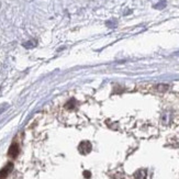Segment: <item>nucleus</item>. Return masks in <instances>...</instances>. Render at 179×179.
<instances>
[{
    "mask_svg": "<svg viewBox=\"0 0 179 179\" xmlns=\"http://www.w3.org/2000/svg\"><path fill=\"white\" fill-rule=\"evenodd\" d=\"M11 169H12V164L9 163V164H8L7 166L3 168V169L0 170V179H6V178H7L8 175H9V172H11Z\"/></svg>",
    "mask_w": 179,
    "mask_h": 179,
    "instance_id": "f03ea898",
    "label": "nucleus"
},
{
    "mask_svg": "<svg viewBox=\"0 0 179 179\" xmlns=\"http://www.w3.org/2000/svg\"><path fill=\"white\" fill-rule=\"evenodd\" d=\"M106 24H107V27L113 29V28L116 27V20H109V21L106 22Z\"/></svg>",
    "mask_w": 179,
    "mask_h": 179,
    "instance_id": "6e6552de",
    "label": "nucleus"
},
{
    "mask_svg": "<svg viewBox=\"0 0 179 179\" xmlns=\"http://www.w3.org/2000/svg\"><path fill=\"white\" fill-rule=\"evenodd\" d=\"M166 7V1L165 0H162V1H159L158 3H156V5H154V8L155 9H164V8Z\"/></svg>",
    "mask_w": 179,
    "mask_h": 179,
    "instance_id": "423d86ee",
    "label": "nucleus"
},
{
    "mask_svg": "<svg viewBox=\"0 0 179 179\" xmlns=\"http://www.w3.org/2000/svg\"><path fill=\"white\" fill-rule=\"evenodd\" d=\"M147 172L145 169H140L134 174V179H146Z\"/></svg>",
    "mask_w": 179,
    "mask_h": 179,
    "instance_id": "20e7f679",
    "label": "nucleus"
},
{
    "mask_svg": "<svg viewBox=\"0 0 179 179\" xmlns=\"http://www.w3.org/2000/svg\"><path fill=\"white\" fill-rule=\"evenodd\" d=\"M19 146H18V144H12V145L10 146L9 148V152H8V154H9L10 157H17L18 155H19Z\"/></svg>",
    "mask_w": 179,
    "mask_h": 179,
    "instance_id": "7ed1b4c3",
    "label": "nucleus"
},
{
    "mask_svg": "<svg viewBox=\"0 0 179 179\" xmlns=\"http://www.w3.org/2000/svg\"><path fill=\"white\" fill-rule=\"evenodd\" d=\"M37 41H34V40L32 41V40H31V41H29L28 43L23 44V46H24V47H27V49H31V47H34V46H37Z\"/></svg>",
    "mask_w": 179,
    "mask_h": 179,
    "instance_id": "0eeeda50",
    "label": "nucleus"
},
{
    "mask_svg": "<svg viewBox=\"0 0 179 179\" xmlns=\"http://www.w3.org/2000/svg\"><path fill=\"white\" fill-rule=\"evenodd\" d=\"M84 176H86V178H89V177H90V172H84Z\"/></svg>",
    "mask_w": 179,
    "mask_h": 179,
    "instance_id": "1a4fd4ad",
    "label": "nucleus"
},
{
    "mask_svg": "<svg viewBox=\"0 0 179 179\" xmlns=\"http://www.w3.org/2000/svg\"><path fill=\"white\" fill-rule=\"evenodd\" d=\"M91 143L88 142V141H84V142H81L79 144V146H78V150H79V152L81 153L82 155H86L88 154V153L91 152Z\"/></svg>",
    "mask_w": 179,
    "mask_h": 179,
    "instance_id": "f257e3e1",
    "label": "nucleus"
},
{
    "mask_svg": "<svg viewBox=\"0 0 179 179\" xmlns=\"http://www.w3.org/2000/svg\"><path fill=\"white\" fill-rule=\"evenodd\" d=\"M168 88H169V86L166 85V84H159V85L156 86V90H157L158 92H165L168 90Z\"/></svg>",
    "mask_w": 179,
    "mask_h": 179,
    "instance_id": "39448f33",
    "label": "nucleus"
}]
</instances>
